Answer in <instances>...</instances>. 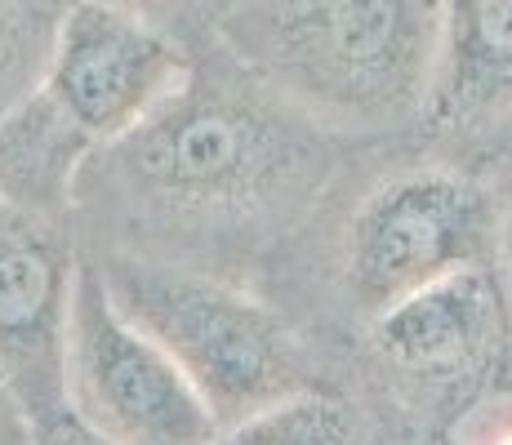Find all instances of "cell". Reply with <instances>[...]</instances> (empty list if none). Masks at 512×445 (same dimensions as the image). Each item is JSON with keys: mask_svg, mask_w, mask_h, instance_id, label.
Here are the masks:
<instances>
[{"mask_svg": "<svg viewBox=\"0 0 512 445\" xmlns=\"http://www.w3.org/2000/svg\"><path fill=\"white\" fill-rule=\"evenodd\" d=\"M437 0H228L219 32L272 98L308 125L419 121Z\"/></svg>", "mask_w": 512, "mask_h": 445, "instance_id": "cell-1", "label": "cell"}, {"mask_svg": "<svg viewBox=\"0 0 512 445\" xmlns=\"http://www.w3.org/2000/svg\"><path fill=\"white\" fill-rule=\"evenodd\" d=\"M419 121L459 143L512 125V0H437Z\"/></svg>", "mask_w": 512, "mask_h": 445, "instance_id": "cell-9", "label": "cell"}, {"mask_svg": "<svg viewBox=\"0 0 512 445\" xmlns=\"http://www.w3.org/2000/svg\"><path fill=\"white\" fill-rule=\"evenodd\" d=\"M268 89L196 85L121 143V174L152 205L192 219H250L312 183V147Z\"/></svg>", "mask_w": 512, "mask_h": 445, "instance_id": "cell-2", "label": "cell"}, {"mask_svg": "<svg viewBox=\"0 0 512 445\" xmlns=\"http://www.w3.org/2000/svg\"><path fill=\"white\" fill-rule=\"evenodd\" d=\"M32 437V419L23 414L18 397L9 392V383L0 379V445H23Z\"/></svg>", "mask_w": 512, "mask_h": 445, "instance_id": "cell-14", "label": "cell"}, {"mask_svg": "<svg viewBox=\"0 0 512 445\" xmlns=\"http://www.w3.org/2000/svg\"><path fill=\"white\" fill-rule=\"evenodd\" d=\"M499 241H504V250H508V263H512V219H508V232L499 236Z\"/></svg>", "mask_w": 512, "mask_h": 445, "instance_id": "cell-16", "label": "cell"}, {"mask_svg": "<svg viewBox=\"0 0 512 445\" xmlns=\"http://www.w3.org/2000/svg\"><path fill=\"white\" fill-rule=\"evenodd\" d=\"M210 445H383V432L357 401L303 388L232 428H219Z\"/></svg>", "mask_w": 512, "mask_h": 445, "instance_id": "cell-10", "label": "cell"}, {"mask_svg": "<svg viewBox=\"0 0 512 445\" xmlns=\"http://www.w3.org/2000/svg\"><path fill=\"white\" fill-rule=\"evenodd\" d=\"M76 259L32 210L0 201V379L32 428L67 410V312Z\"/></svg>", "mask_w": 512, "mask_h": 445, "instance_id": "cell-8", "label": "cell"}, {"mask_svg": "<svg viewBox=\"0 0 512 445\" xmlns=\"http://www.w3.org/2000/svg\"><path fill=\"white\" fill-rule=\"evenodd\" d=\"M499 236L495 201L468 174L441 165L392 174L348 223L343 290L370 321L441 276L495 263Z\"/></svg>", "mask_w": 512, "mask_h": 445, "instance_id": "cell-5", "label": "cell"}, {"mask_svg": "<svg viewBox=\"0 0 512 445\" xmlns=\"http://www.w3.org/2000/svg\"><path fill=\"white\" fill-rule=\"evenodd\" d=\"M54 23L58 18L45 14L41 0H0V125L23 103H32Z\"/></svg>", "mask_w": 512, "mask_h": 445, "instance_id": "cell-11", "label": "cell"}, {"mask_svg": "<svg viewBox=\"0 0 512 445\" xmlns=\"http://www.w3.org/2000/svg\"><path fill=\"white\" fill-rule=\"evenodd\" d=\"M196 76L161 18L125 0H72L54 23L36 98L49 121L90 143H121Z\"/></svg>", "mask_w": 512, "mask_h": 445, "instance_id": "cell-6", "label": "cell"}, {"mask_svg": "<svg viewBox=\"0 0 512 445\" xmlns=\"http://www.w3.org/2000/svg\"><path fill=\"white\" fill-rule=\"evenodd\" d=\"M370 343L383 370L419 401H472L512 343L508 290L495 263L450 272L370 316Z\"/></svg>", "mask_w": 512, "mask_h": 445, "instance_id": "cell-7", "label": "cell"}, {"mask_svg": "<svg viewBox=\"0 0 512 445\" xmlns=\"http://www.w3.org/2000/svg\"><path fill=\"white\" fill-rule=\"evenodd\" d=\"M32 445H112L107 437H98L94 428H85L81 419H76L72 410H63L58 419L41 423V428H32Z\"/></svg>", "mask_w": 512, "mask_h": 445, "instance_id": "cell-13", "label": "cell"}, {"mask_svg": "<svg viewBox=\"0 0 512 445\" xmlns=\"http://www.w3.org/2000/svg\"><path fill=\"white\" fill-rule=\"evenodd\" d=\"M98 276L116 308L174 356L219 428L312 388L290 325L250 294L147 259H116Z\"/></svg>", "mask_w": 512, "mask_h": 445, "instance_id": "cell-3", "label": "cell"}, {"mask_svg": "<svg viewBox=\"0 0 512 445\" xmlns=\"http://www.w3.org/2000/svg\"><path fill=\"white\" fill-rule=\"evenodd\" d=\"M455 445H512V401L481 405L455 432Z\"/></svg>", "mask_w": 512, "mask_h": 445, "instance_id": "cell-12", "label": "cell"}, {"mask_svg": "<svg viewBox=\"0 0 512 445\" xmlns=\"http://www.w3.org/2000/svg\"><path fill=\"white\" fill-rule=\"evenodd\" d=\"M67 410L112 445H210V405L147 330L107 294L94 263H76L67 312Z\"/></svg>", "mask_w": 512, "mask_h": 445, "instance_id": "cell-4", "label": "cell"}, {"mask_svg": "<svg viewBox=\"0 0 512 445\" xmlns=\"http://www.w3.org/2000/svg\"><path fill=\"white\" fill-rule=\"evenodd\" d=\"M125 5H134V9H143V14H152V18H161V14H170V9H183V5H210V0H125ZM214 5H228V0H214Z\"/></svg>", "mask_w": 512, "mask_h": 445, "instance_id": "cell-15", "label": "cell"}]
</instances>
